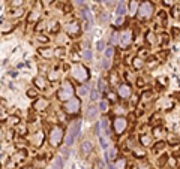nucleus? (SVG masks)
Masks as SVG:
<instances>
[{"label":"nucleus","mask_w":180,"mask_h":169,"mask_svg":"<svg viewBox=\"0 0 180 169\" xmlns=\"http://www.w3.org/2000/svg\"><path fill=\"white\" fill-rule=\"evenodd\" d=\"M74 93H75V90L72 87V84H71L69 81H65L62 84L60 90L57 91V97H59V100L66 102V100H69V99H72Z\"/></svg>","instance_id":"nucleus-1"},{"label":"nucleus","mask_w":180,"mask_h":169,"mask_svg":"<svg viewBox=\"0 0 180 169\" xmlns=\"http://www.w3.org/2000/svg\"><path fill=\"white\" fill-rule=\"evenodd\" d=\"M80 127H81V121H80V120H77V121H74L71 124L69 130H68V133H66V138H65V144H66L68 147H71V145L74 144V141H75V138L80 135Z\"/></svg>","instance_id":"nucleus-2"},{"label":"nucleus","mask_w":180,"mask_h":169,"mask_svg":"<svg viewBox=\"0 0 180 169\" xmlns=\"http://www.w3.org/2000/svg\"><path fill=\"white\" fill-rule=\"evenodd\" d=\"M50 144L53 145V147H59L63 141V129L60 126H54V127L50 130Z\"/></svg>","instance_id":"nucleus-3"},{"label":"nucleus","mask_w":180,"mask_h":169,"mask_svg":"<svg viewBox=\"0 0 180 169\" xmlns=\"http://www.w3.org/2000/svg\"><path fill=\"white\" fill-rule=\"evenodd\" d=\"M80 106H81L80 99L72 97V99H69V100L65 102V105H63V111H65L66 114H69V115H75V114L80 112Z\"/></svg>","instance_id":"nucleus-4"},{"label":"nucleus","mask_w":180,"mask_h":169,"mask_svg":"<svg viewBox=\"0 0 180 169\" xmlns=\"http://www.w3.org/2000/svg\"><path fill=\"white\" fill-rule=\"evenodd\" d=\"M72 76L78 82H84L89 79V70H87V68H84L83 64H75L72 68Z\"/></svg>","instance_id":"nucleus-5"},{"label":"nucleus","mask_w":180,"mask_h":169,"mask_svg":"<svg viewBox=\"0 0 180 169\" xmlns=\"http://www.w3.org/2000/svg\"><path fill=\"white\" fill-rule=\"evenodd\" d=\"M153 12H155V8H153V5L150 2H143V3L140 5L138 17L141 20H149L153 15Z\"/></svg>","instance_id":"nucleus-6"},{"label":"nucleus","mask_w":180,"mask_h":169,"mask_svg":"<svg viewBox=\"0 0 180 169\" xmlns=\"http://www.w3.org/2000/svg\"><path fill=\"white\" fill-rule=\"evenodd\" d=\"M126 127H128V120H126L125 117L114 118V121H113V130L116 132V135H122L126 130Z\"/></svg>","instance_id":"nucleus-7"},{"label":"nucleus","mask_w":180,"mask_h":169,"mask_svg":"<svg viewBox=\"0 0 180 169\" xmlns=\"http://www.w3.org/2000/svg\"><path fill=\"white\" fill-rule=\"evenodd\" d=\"M66 33L69 34L71 38H75L80 34V24L78 21H71L66 24Z\"/></svg>","instance_id":"nucleus-8"},{"label":"nucleus","mask_w":180,"mask_h":169,"mask_svg":"<svg viewBox=\"0 0 180 169\" xmlns=\"http://www.w3.org/2000/svg\"><path fill=\"white\" fill-rule=\"evenodd\" d=\"M131 96H132L131 85H128V84H122V85L119 87V97H122V99H129Z\"/></svg>","instance_id":"nucleus-9"},{"label":"nucleus","mask_w":180,"mask_h":169,"mask_svg":"<svg viewBox=\"0 0 180 169\" xmlns=\"http://www.w3.org/2000/svg\"><path fill=\"white\" fill-rule=\"evenodd\" d=\"M131 41H132V32L131 30H126V32H123V33L120 34V45L123 48L129 47Z\"/></svg>","instance_id":"nucleus-10"},{"label":"nucleus","mask_w":180,"mask_h":169,"mask_svg":"<svg viewBox=\"0 0 180 169\" xmlns=\"http://www.w3.org/2000/svg\"><path fill=\"white\" fill-rule=\"evenodd\" d=\"M126 9H128L126 0H120V2H119V5H117V8H116V14H117L119 17H122V15H125Z\"/></svg>","instance_id":"nucleus-11"},{"label":"nucleus","mask_w":180,"mask_h":169,"mask_svg":"<svg viewBox=\"0 0 180 169\" xmlns=\"http://www.w3.org/2000/svg\"><path fill=\"white\" fill-rule=\"evenodd\" d=\"M47 106H48V100H47V99H38V100L35 102V105H33V108H35L36 111H44Z\"/></svg>","instance_id":"nucleus-12"},{"label":"nucleus","mask_w":180,"mask_h":169,"mask_svg":"<svg viewBox=\"0 0 180 169\" xmlns=\"http://www.w3.org/2000/svg\"><path fill=\"white\" fill-rule=\"evenodd\" d=\"M98 112H99V109L96 106H89V109H87V120H90V121L96 120Z\"/></svg>","instance_id":"nucleus-13"},{"label":"nucleus","mask_w":180,"mask_h":169,"mask_svg":"<svg viewBox=\"0 0 180 169\" xmlns=\"http://www.w3.org/2000/svg\"><path fill=\"white\" fill-rule=\"evenodd\" d=\"M92 148H93V145H92V142L90 141H84L83 144H81V153H83V156H87L92 151Z\"/></svg>","instance_id":"nucleus-14"},{"label":"nucleus","mask_w":180,"mask_h":169,"mask_svg":"<svg viewBox=\"0 0 180 169\" xmlns=\"http://www.w3.org/2000/svg\"><path fill=\"white\" fill-rule=\"evenodd\" d=\"M32 142H33L35 145H41L42 142H44V133H42V132H36L35 135L32 136Z\"/></svg>","instance_id":"nucleus-15"},{"label":"nucleus","mask_w":180,"mask_h":169,"mask_svg":"<svg viewBox=\"0 0 180 169\" xmlns=\"http://www.w3.org/2000/svg\"><path fill=\"white\" fill-rule=\"evenodd\" d=\"M39 54L44 55V57H47V59H50V57H53V55H54V51H53L51 48L45 47V48H41V49H39Z\"/></svg>","instance_id":"nucleus-16"},{"label":"nucleus","mask_w":180,"mask_h":169,"mask_svg":"<svg viewBox=\"0 0 180 169\" xmlns=\"http://www.w3.org/2000/svg\"><path fill=\"white\" fill-rule=\"evenodd\" d=\"M63 168V162H62V157H56V160L51 163V166L48 169H62Z\"/></svg>","instance_id":"nucleus-17"},{"label":"nucleus","mask_w":180,"mask_h":169,"mask_svg":"<svg viewBox=\"0 0 180 169\" xmlns=\"http://www.w3.org/2000/svg\"><path fill=\"white\" fill-rule=\"evenodd\" d=\"M77 93H78V96H81V97L87 96V93H89V85H81V87H78Z\"/></svg>","instance_id":"nucleus-18"},{"label":"nucleus","mask_w":180,"mask_h":169,"mask_svg":"<svg viewBox=\"0 0 180 169\" xmlns=\"http://www.w3.org/2000/svg\"><path fill=\"white\" fill-rule=\"evenodd\" d=\"M101 127L104 129L105 136L110 135V127H108V120H107V118H102V121H101Z\"/></svg>","instance_id":"nucleus-19"},{"label":"nucleus","mask_w":180,"mask_h":169,"mask_svg":"<svg viewBox=\"0 0 180 169\" xmlns=\"http://www.w3.org/2000/svg\"><path fill=\"white\" fill-rule=\"evenodd\" d=\"M129 11H131L132 15L137 14V11H138V0H131V6H129Z\"/></svg>","instance_id":"nucleus-20"},{"label":"nucleus","mask_w":180,"mask_h":169,"mask_svg":"<svg viewBox=\"0 0 180 169\" xmlns=\"http://www.w3.org/2000/svg\"><path fill=\"white\" fill-rule=\"evenodd\" d=\"M140 141H141V144H143L144 147H147V145H150V144H152V138H150L149 135H141Z\"/></svg>","instance_id":"nucleus-21"},{"label":"nucleus","mask_w":180,"mask_h":169,"mask_svg":"<svg viewBox=\"0 0 180 169\" xmlns=\"http://www.w3.org/2000/svg\"><path fill=\"white\" fill-rule=\"evenodd\" d=\"M83 17L87 20V23H90V26L93 24V17H92V12H90L89 9H84L83 11Z\"/></svg>","instance_id":"nucleus-22"},{"label":"nucleus","mask_w":180,"mask_h":169,"mask_svg":"<svg viewBox=\"0 0 180 169\" xmlns=\"http://www.w3.org/2000/svg\"><path fill=\"white\" fill-rule=\"evenodd\" d=\"M33 82L36 84V87H38V88H45V79L41 78V76L35 78V81H33Z\"/></svg>","instance_id":"nucleus-23"},{"label":"nucleus","mask_w":180,"mask_h":169,"mask_svg":"<svg viewBox=\"0 0 180 169\" xmlns=\"http://www.w3.org/2000/svg\"><path fill=\"white\" fill-rule=\"evenodd\" d=\"M114 166H116L117 169H125L126 168V159H117Z\"/></svg>","instance_id":"nucleus-24"},{"label":"nucleus","mask_w":180,"mask_h":169,"mask_svg":"<svg viewBox=\"0 0 180 169\" xmlns=\"http://www.w3.org/2000/svg\"><path fill=\"white\" fill-rule=\"evenodd\" d=\"M116 156H117V150L111 148L110 151H108V154H107V159H108V160H113V159H116Z\"/></svg>","instance_id":"nucleus-25"},{"label":"nucleus","mask_w":180,"mask_h":169,"mask_svg":"<svg viewBox=\"0 0 180 169\" xmlns=\"http://www.w3.org/2000/svg\"><path fill=\"white\" fill-rule=\"evenodd\" d=\"M108 18H110V17H108L107 12H101V15H99V20H101L102 24H107V23H108Z\"/></svg>","instance_id":"nucleus-26"},{"label":"nucleus","mask_w":180,"mask_h":169,"mask_svg":"<svg viewBox=\"0 0 180 169\" xmlns=\"http://www.w3.org/2000/svg\"><path fill=\"white\" fill-rule=\"evenodd\" d=\"M107 109H108V102H107V100H101V103H99V111L105 112Z\"/></svg>","instance_id":"nucleus-27"},{"label":"nucleus","mask_w":180,"mask_h":169,"mask_svg":"<svg viewBox=\"0 0 180 169\" xmlns=\"http://www.w3.org/2000/svg\"><path fill=\"white\" fill-rule=\"evenodd\" d=\"M83 57H84V60L86 61H90L92 60V53H90V49H86L83 53Z\"/></svg>","instance_id":"nucleus-28"},{"label":"nucleus","mask_w":180,"mask_h":169,"mask_svg":"<svg viewBox=\"0 0 180 169\" xmlns=\"http://www.w3.org/2000/svg\"><path fill=\"white\" fill-rule=\"evenodd\" d=\"M113 54H114V48H113V47H110V48H107V49H105V55H107V59H111Z\"/></svg>","instance_id":"nucleus-29"},{"label":"nucleus","mask_w":180,"mask_h":169,"mask_svg":"<svg viewBox=\"0 0 180 169\" xmlns=\"http://www.w3.org/2000/svg\"><path fill=\"white\" fill-rule=\"evenodd\" d=\"M141 66H143V60H141V59H135V61H134V68L138 69V68H141Z\"/></svg>","instance_id":"nucleus-30"},{"label":"nucleus","mask_w":180,"mask_h":169,"mask_svg":"<svg viewBox=\"0 0 180 169\" xmlns=\"http://www.w3.org/2000/svg\"><path fill=\"white\" fill-rule=\"evenodd\" d=\"M119 42V33H113L111 34V44H117Z\"/></svg>","instance_id":"nucleus-31"},{"label":"nucleus","mask_w":180,"mask_h":169,"mask_svg":"<svg viewBox=\"0 0 180 169\" xmlns=\"http://www.w3.org/2000/svg\"><path fill=\"white\" fill-rule=\"evenodd\" d=\"M99 139H101V145H102V147H104V148H107V145H108V144H107V139H105V136H104V138H102V136H101V138H99Z\"/></svg>","instance_id":"nucleus-32"},{"label":"nucleus","mask_w":180,"mask_h":169,"mask_svg":"<svg viewBox=\"0 0 180 169\" xmlns=\"http://www.w3.org/2000/svg\"><path fill=\"white\" fill-rule=\"evenodd\" d=\"M105 44H104V42H102V41H99V42H98V49H99V51H102V49H105Z\"/></svg>","instance_id":"nucleus-33"},{"label":"nucleus","mask_w":180,"mask_h":169,"mask_svg":"<svg viewBox=\"0 0 180 169\" xmlns=\"http://www.w3.org/2000/svg\"><path fill=\"white\" fill-rule=\"evenodd\" d=\"M27 95H29V97H32V99H33V97H36V91H35V90H29Z\"/></svg>","instance_id":"nucleus-34"},{"label":"nucleus","mask_w":180,"mask_h":169,"mask_svg":"<svg viewBox=\"0 0 180 169\" xmlns=\"http://www.w3.org/2000/svg\"><path fill=\"white\" fill-rule=\"evenodd\" d=\"M98 99V91L96 90H92V100H96Z\"/></svg>","instance_id":"nucleus-35"},{"label":"nucleus","mask_w":180,"mask_h":169,"mask_svg":"<svg viewBox=\"0 0 180 169\" xmlns=\"http://www.w3.org/2000/svg\"><path fill=\"white\" fill-rule=\"evenodd\" d=\"M99 90H101V91L105 90V82L102 81V79H99Z\"/></svg>","instance_id":"nucleus-36"},{"label":"nucleus","mask_w":180,"mask_h":169,"mask_svg":"<svg viewBox=\"0 0 180 169\" xmlns=\"http://www.w3.org/2000/svg\"><path fill=\"white\" fill-rule=\"evenodd\" d=\"M161 148H164V142H158V145H156V148H155V150H156V151H159Z\"/></svg>","instance_id":"nucleus-37"},{"label":"nucleus","mask_w":180,"mask_h":169,"mask_svg":"<svg viewBox=\"0 0 180 169\" xmlns=\"http://www.w3.org/2000/svg\"><path fill=\"white\" fill-rule=\"evenodd\" d=\"M102 66H104V69H108V66H110V60H108V59H105V61H104V64H102Z\"/></svg>","instance_id":"nucleus-38"},{"label":"nucleus","mask_w":180,"mask_h":169,"mask_svg":"<svg viewBox=\"0 0 180 169\" xmlns=\"http://www.w3.org/2000/svg\"><path fill=\"white\" fill-rule=\"evenodd\" d=\"M110 100H116V99H117V97H116V95H114V93H110Z\"/></svg>","instance_id":"nucleus-39"},{"label":"nucleus","mask_w":180,"mask_h":169,"mask_svg":"<svg viewBox=\"0 0 180 169\" xmlns=\"http://www.w3.org/2000/svg\"><path fill=\"white\" fill-rule=\"evenodd\" d=\"M21 3H23L21 0H14V2H12V5H14V6H17V5H21Z\"/></svg>","instance_id":"nucleus-40"},{"label":"nucleus","mask_w":180,"mask_h":169,"mask_svg":"<svg viewBox=\"0 0 180 169\" xmlns=\"http://www.w3.org/2000/svg\"><path fill=\"white\" fill-rule=\"evenodd\" d=\"M39 41L41 42H48V38H45V36L42 38V36H39Z\"/></svg>","instance_id":"nucleus-41"},{"label":"nucleus","mask_w":180,"mask_h":169,"mask_svg":"<svg viewBox=\"0 0 180 169\" xmlns=\"http://www.w3.org/2000/svg\"><path fill=\"white\" fill-rule=\"evenodd\" d=\"M74 3H75V5H83L84 0H74Z\"/></svg>","instance_id":"nucleus-42"},{"label":"nucleus","mask_w":180,"mask_h":169,"mask_svg":"<svg viewBox=\"0 0 180 169\" xmlns=\"http://www.w3.org/2000/svg\"><path fill=\"white\" fill-rule=\"evenodd\" d=\"M137 169H150V168H149L147 165H143V166H138V168H137Z\"/></svg>","instance_id":"nucleus-43"},{"label":"nucleus","mask_w":180,"mask_h":169,"mask_svg":"<svg viewBox=\"0 0 180 169\" xmlns=\"http://www.w3.org/2000/svg\"><path fill=\"white\" fill-rule=\"evenodd\" d=\"M116 26H122V18H119L117 23H116Z\"/></svg>","instance_id":"nucleus-44"}]
</instances>
